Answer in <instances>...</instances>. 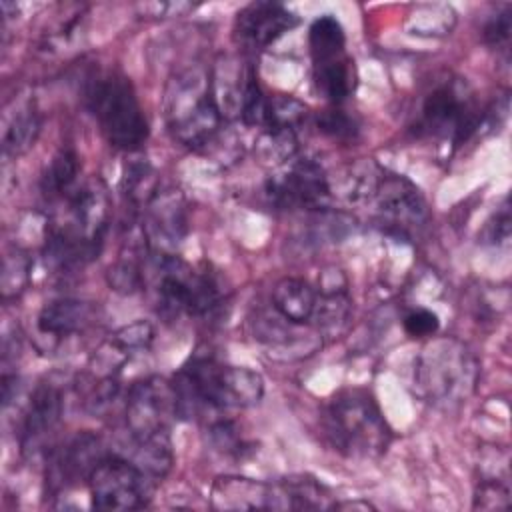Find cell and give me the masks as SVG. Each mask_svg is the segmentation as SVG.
<instances>
[{"instance_id":"ac0fdd59","label":"cell","mask_w":512,"mask_h":512,"mask_svg":"<svg viewBox=\"0 0 512 512\" xmlns=\"http://www.w3.org/2000/svg\"><path fill=\"white\" fill-rule=\"evenodd\" d=\"M274 310L290 324L312 320L316 308V292L302 278H282L272 290Z\"/></svg>"},{"instance_id":"8fae6325","label":"cell","mask_w":512,"mask_h":512,"mask_svg":"<svg viewBox=\"0 0 512 512\" xmlns=\"http://www.w3.org/2000/svg\"><path fill=\"white\" fill-rule=\"evenodd\" d=\"M170 418H176V394L172 382L152 376L130 388L126 398V426L132 438H148L168 432Z\"/></svg>"},{"instance_id":"4fadbf2b","label":"cell","mask_w":512,"mask_h":512,"mask_svg":"<svg viewBox=\"0 0 512 512\" xmlns=\"http://www.w3.org/2000/svg\"><path fill=\"white\" fill-rule=\"evenodd\" d=\"M298 26V16L278 2L258 0L236 16V36L250 48H266Z\"/></svg>"},{"instance_id":"1f68e13d","label":"cell","mask_w":512,"mask_h":512,"mask_svg":"<svg viewBox=\"0 0 512 512\" xmlns=\"http://www.w3.org/2000/svg\"><path fill=\"white\" fill-rule=\"evenodd\" d=\"M28 272H30V260L26 254L16 250L14 254L4 256V268H2V292L4 296L18 294L26 282H28Z\"/></svg>"},{"instance_id":"f1b7e54d","label":"cell","mask_w":512,"mask_h":512,"mask_svg":"<svg viewBox=\"0 0 512 512\" xmlns=\"http://www.w3.org/2000/svg\"><path fill=\"white\" fill-rule=\"evenodd\" d=\"M454 12L448 6H424L418 8L416 14L410 16V30L412 34L424 36H438L446 34L454 26Z\"/></svg>"},{"instance_id":"2e32d148","label":"cell","mask_w":512,"mask_h":512,"mask_svg":"<svg viewBox=\"0 0 512 512\" xmlns=\"http://www.w3.org/2000/svg\"><path fill=\"white\" fill-rule=\"evenodd\" d=\"M62 414V398L58 388L52 384H42L36 388L30 400V408L24 416L22 424V448L32 450L60 420Z\"/></svg>"},{"instance_id":"836d02e7","label":"cell","mask_w":512,"mask_h":512,"mask_svg":"<svg viewBox=\"0 0 512 512\" xmlns=\"http://www.w3.org/2000/svg\"><path fill=\"white\" fill-rule=\"evenodd\" d=\"M108 284L116 292H124V294L136 292L140 288V284H142L140 264L134 258H120L108 270Z\"/></svg>"},{"instance_id":"e0dca14e","label":"cell","mask_w":512,"mask_h":512,"mask_svg":"<svg viewBox=\"0 0 512 512\" xmlns=\"http://www.w3.org/2000/svg\"><path fill=\"white\" fill-rule=\"evenodd\" d=\"M92 306L74 298L48 302L38 314V330L46 336L62 338L86 328L92 320Z\"/></svg>"},{"instance_id":"484cf974","label":"cell","mask_w":512,"mask_h":512,"mask_svg":"<svg viewBox=\"0 0 512 512\" xmlns=\"http://www.w3.org/2000/svg\"><path fill=\"white\" fill-rule=\"evenodd\" d=\"M40 134V118L38 112L28 108L20 112L8 126L4 134V154L6 156H18L26 152Z\"/></svg>"},{"instance_id":"277c9868","label":"cell","mask_w":512,"mask_h":512,"mask_svg":"<svg viewBox=\"0 0 512 512\" xmlns=\"http://www.w3.org/2000/svg\"><path fill=\"white\" fill-rule=\"evenodd\" d=\"M84 98L110 146L124 152H136L144 146L148 122L124 74L104 72L88 78Z\"/></svg>"},{"instance_id":"d4e9b609","label":"cell","mask_w":512,"mask_h":512,"mask_svg":"<svg viewBox=\"0 0 512 512\" xmlns=\"http://www.w3.org/2000/svg\"><path fill=\"white\" fill-rule=\"evenodd\" d=\"M382 168H378L372 160H364L354 164L344 176V198L348 202H364L370 200L376 192V186L382 176Z\"/></svg>"},{"instance_id":"8992f818","label":"cell","mask_w":512,"mask_h":512,"mask_svg":"<svg viewBox=\"0 0 512 512\" xmlns=\"http://www.w3.org/2000/svg\"><path fill=\"white\" fill-rule=\"evenodd\" d=\"M156 484L134 460L116 454L104 456L88 476L92 506L112 512L142 508Z\"/></svg>"},{"instance_id":"ffe728a7","label":"cell","mask_w":512,"mask_h":512,"mask_svg":"<svg viewBox=\"0 0 512 512\" xmlns=\"http://www.w3.org/2000/svg\"><path fill=\"white\" fill-rule=\"evenodd\" d=\"M288 510H334L336 502L330 490L308 474L286 476L280 482Z\"/></svg>"},{"instance_id":"74e56055","label":"cell","mask_w":512,"mask_h":512,"mask_svg":"<svg viewBox=\"0 0 512 512\" xmlns=\"http://www.w3.org/2000/svg\"><path fill=\"white\" fill-rule=\"evenodd\" d=\"M508 236H510V212H508V208L504 206V208L496 214L494 222H490V224L486 226V238H488V242H492V244H502V242L508 240Z\"/></svg>"},{"instance_id":"7a4b0ae2","label":"cell","mask_w":512,"mask_h":512,"mask_svg":"<svg viewBox=\"0 0 512 512\" xmlns=\"http://www.w3.org/2000/svg\"><path fill=\"white\" fill-rule=\"evenodd\" d=\"M320 422L328 444L348 458H378L392 442V430L374 396L362 388L336 392Z\"/></svg>"},{"instance_id":"ba28073f","label":"cell","mask_w":512,"mask_h":512,"mask_svg":"<svg viewBox=\"0 0 512 512\" xmlns=\"http://www.w3.org/2000/svg\"><path fill=\"white\" fill-rule=\"evenodd\" d=\"M482 122V114L466 94L464 86L444 84L434 88L422 102L418 130L448 138L454 146L464 144Z\"/></svg>"},{"instance_id":"44dd1931","label":"cell","mask_w":512,"mask_h":512,"mask_svg":"<svg viewBox=\"0 0 512 512\" xmlns=\"http://www.w3.org/2000/svg\"><path fill=\"white\" fill-rule=\"evenodd\" d=\"M298 150L296 130L278 128V126H266L262 128L260 136L254 142V154L264 164H284L294 158Z\"/></svg>"},{"instance_id":"8d00e7d4","label":"cell","mask_w":512,"mask_h":512,"mask_svg":"<svg viewBox=\"0 0 512 512\" xmlns=\"http://www.w3.org/2000/svg\"><path fill=\"white\" fill-rule=\"evenodd\" d=\"M438 316L432 310L416 308L404 316V332L412 338H426L438 332Z\"/></svg>"},{"instance_id":"30bf717a","label":"cell","mask_w":512,"mask_h":512,"mask_svg":"<svg viewBox=\"0 0 512 512\" xmlns=\"http://www.w3.org/2000/svg\"><path fill=\"white\" fill-rule=\"evenodd\" d=\"M264 192L270 204L282 210H324L330 198V182L320 164L298 160L282 174L268 178Z\"/></svg>"},{"instance_id":"4316f807","label":"cell","mask_w":512,"mask_h":512,"mask_svg":"<svg viewBox=\"0 0 512 512\" xmlns=\"http://www.w3.org/2000/svg\"><path fill=\"white\" fill-rule=\"evenodd\" d=\"M240 116L246 126H262L264 128L266 120H268V98L262 92L252 68L248 70L244 86H242Z\"/></svg>"},{"instance_id":"d6a6232c","label":"cell","mask_w":512,"mask_h":512,"mask_svg":"<svg viewBox=\"0 0 512 512\" xmlns=\"http://www.w3.org/2000/svg\"><path fill=\"white\" fill-rule=\"evenodd\" d=\"M208 436L212 446L222 454L242 456V452L246 450V444L242 442L236 426L230 420H214L208 426Z\"/></svg>"},{"instance_id":"9c48e42d","label":"cell","mask_w":512,"mask_h":512,"mask_svg":"<svg viewBox=\"0 0 512 512\" xmlns=\"http://www.w3.org/2000/svg\"><path fill=\"white\" fill-rule=\"evenodd\" d=\"M378 222L388 234L402 240H410L412 232H418L428 222V208L418 188L398 174L382 172L376 192Z\"/></svg>"},{"instance_id":"6da1fadb","label":"cell","mask_w":512,"mask_h":512,"mask_svg":"<svg viewBox=\"0 0 512 512\" xmlns=\"http://www.w3.org/2000/svg\"><path fill=\"white\" fill-rule=\"evenodd\" d=\"M172 386L176 394V418L250 408L264 396V380L258 372L224 366L206 356L190 358L174 376Z\"/></svg>"},{"instance_id":"52a82bcc","label":"cell","mask_w":512,"mask_h":512,"mask_svg":"<svg viewBox=\"0 0 512 512\" xmlns=\"http://www.w3.org/2000/svg\"><path fill=\"white\" fill-rule=\"evenodd\" d=\"M158 294L164 312L202 316L220 302V292L208 274L196 272L174 254H158Z\"/></svg>"},{"instance_id":"4dcf8cb0","label":"cell","mask_w":512,"mask_h":512,"mask_svg":"<svg viewBox=\"0 0 512 512\" xmlns=\"http://www.w3.org/2000/svg\"><path fill=\"white\" fill-rule=\"evenodd\" d=\"M474 508L480 510H508L510 508V486L508 476L486 478L478 484L474 496Z\"/></svg>"},{"instance_id":"603a6c76","label":"cell","mask_w":512,"mask_h":512,"mask_svg":"<svg viewBox=\"0 0 512 512\" xmlns=\"http://www.w3.org/2000/svg\"><path fill=\"white\" fill-rule=\"evenodd\" d=\"M78 156L74 150H60L42 176V192L48 198H62L74 188L78 178Z\"/></svg>"},{"instance_id":"7c38bea8","label":"cell","mask_w":512,"mask_h":512,"mask_svg":"<svg viewBox=\"0 0 512 512\" xmlns=\"http://www.w3.org/2000/svg\"><path fill=\"white\" fill-rule=\"evenodd\" d=\"M210 500L216 510H288L278 482L268 484L242 476L216 478Z\"/></svg>"},{"instance_id":"d590c367","label":"cell","mask_w":512,"mask_h":512,"mask_svg":"<svg viewBox=\"0 0 512 512\" xmlns=\"http://www.w3.org/2000/svg\"><path fill=\"white\" fill-rule=\"evenodd\" d=\"M512 32V8L504 6L498 14H494L486 24H484V42L494 48H502L508 44Z\"/></svg>"},{"instance_id":"cb8c5ba5","label":"cell","mask_w":512,"mask_h":512,"mask_svg":"<svg viewBox=\"0 0 512 512\" xmlns=\"http://www.w3.org/2000/svg\"><path fill=\"white\" fill-rule=\"evenodd\" d=\"M122 190L136 206H148L160 192L156 170L148 162H132L122 176Z\"/></svg>"},{"instance_id":"5bb4252c","label":"cell","mask_w":512,"mask_h":512,"mask_svg":"<svg viewBox=\"0 0 512 512\" xmlns=\"http://www.w3.org/2000/svg\"><path fill=\"white\" fill-rule=\"evenodd\" d=\"M146 210V226L142 228L146 242L154 246L158 254H170L168 248H174L186 234V210L182 196L174 190L158 192Z\"/></svg>"},{"instance_id":"3957f363","label":"cell","mask_w":512,"mask_h":512,"mask_svg":"<svg viewBox=\"0 0 512 512\" xmlns=\"http://www.w3.org/2000/svg\"><path fill=\"white\" fill-rule=\"evenodd\" d=\"M164 110L174 140L194 150L206 146L222 126L212 80L200 68L182 70L168 82Z\"/></svg>"},{"instance_id":"9a60e30c","label":"cell","mask_w":512,"mask_h":512,"mask_svg":"<svg viewBox=\"0 0 512 512\" xmlns=\"http://www.w3.org/2000/svg\"><path fill=\"white\" fill-rule=\"evenodd\" d=\"M100 440L88 432L78 434L70 444H66L52 462V482L64 486L68 482H76L86 478L94 470V466L104 458L100 450Z\"/></svg>"},{"instance_id":"d6986e66","label":"cell","mask_w":512,"mask_h":512,"mask_svg":"<svg viewBox=\"0 0 512 512\" xmlns=\"http://www.w3.org/2000/svg\"><path fill=\"white\" fill-rule=\"evenodd\" d=\"M314 86L318 94L326 100L340 104L354 90V66L352 60L344 54L314 60Z\"/></svg>"},{"instance_id":"5b68a950","label":"cell","mask_w":512,"mask_h":512,"mask_svg":"<svg viewBox=\"0 0 512 512\" xmlns=\"http://www.w3.org/2000/svg\"><path fill=\"white\" fill-rule=\"evenodd\" d=\"M478 362L470 348L454 338H440L424 346L416 360L414 384L436 406H458L474 392Z\"/></svg>"},{"instance_id":"e575fe53","label":"cell","mask_w":512,"mask_h":512,"mask_svg":"<svg viewBox=\"0 0 512 512\" xmlns=\"http://www.w3.org/2000/svg\"><path fill=\"white\" fill-rule=\"evenodd\" d=\"M110 340L130 354V350H140L150 346V342L154 340V328L146 320H136L128 326L118 328Z\"/></svg>"},{"instance_id":"f546056e","label":"cell","mask_w":512,"mask_h":512,"mask_svg":"<svg viewBox=\"0 0 512 512\" xmlns=\"http://www.w3.org/2000/svg\"><path fill=\"white\" fill-rule=\"evenodd\" d=\"M316 126H318V132L338 142H354L360 132L358 122L340 108L322 110L316 116Z\"/></svg>"},{"instance_id":"7402d4cb","label":"cell","mask_w":512,"mask_h":512,"mask_svg":"<svg viewBox=\"0 0 512 512\" xmlns=\"http://www.w3.org/2000/svg\"><path fill=\"white\" fill-rule=\"evenodd\" d=\"M308 46H310L312 62L344 54L346 36H344L342 24L328 14L316 18L308 30Z\"/></svg>"},{"instance_id":"83f0119b","label":"cell","mask_w":512,"mask_h":512,"mask_svg":"<svg viewBox=\"0 0 512 512\" xmlns=\"http://www.w3.org/2000/svg\"><path fill=\"white\" fill-rule=\"evenodd\" d=\"M308 116V108L292 98V96H272L268 98V120L266 126H278V128H288L296 130ZM264 126V128H266Z\"/></svg>"}]
</instances>
